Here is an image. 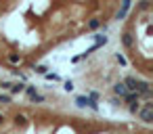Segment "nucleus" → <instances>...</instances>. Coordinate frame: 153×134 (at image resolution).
<instances>
[{
    "label": "nucleus",
    "instance_id": "nucleus-1",
    "mask_svg": "<svg viewBox=\"0 0 153 134\" xmlns=\"http://www.w3.org/2000/svg\"><path fill=\"white\" fill-rule=\"evenodd\" d=\"M139 115H141V120L145 124H151V120H153V103H145V107L139 111Z\"/></svg>",
    "mask_w": 153,
    "mask_h": 134
},
{
    "label": "nucleus",
    "instance_id": "nucleus-2",
    "mask_svg": "<svg viewBox=\"0 0 153 134\" xmlns=\"http://www.w3.org/2000/svg\"><path fill=\"white\" fill-rule=\"evenodd\" d=\"M76 105L78 107H90V109H99V103L97 101H92V99H88V97H76Z\"/></svg>",
    "mask_w": 153,
    "mask_h": 134
},
{
    "label": "nucleus",
    "instance_id": "nucleus-3",
    "mask_svg": "<svg viewBox=\"0 0 153 134\" xmlns=\"http://www.w3.org/2000/svg\"><path fill=\"white\" fill-rule=\"evenodd\" d=\"M124 86H126V90H128V92H136V88H139V80L130 76V78H126V80H124Z\"/></svg>",
    "mask_w": 153,
    "mask_h": 134
},
{
    "label": "nucleus",
    "instance_id": "nucleus-4",
    "mask_svg": "<svg viewBox=\"0 0 153 134\" xmlns=\"http://www.w3.org/2000/svg\"><path fill=\"white\" fill-rule=\"evenodd\" d=\"M113 92L120 97V99H124L126 94H128V90H126V86H124V82H118L115 86H113Z\"/></svg>",
    "mask_w": 153,
    "mask_h": 134
},
{
    "label": "nucleus",
    "instance_id": "nucleus-5",
    "mask_svg": "<svg viewBox=\"0 0 153 134\" xmlns=\"http://www.w3.org/2000/svg\"><path fill=\"white\" fill-rule=\"evenodd\" d=\"M122 42H124V46H126V48H132V46H134V38H132V34L126 32V34L122 36Z\"/></svg>",
    "mask_w": 153,
    "mask_h": 134
},
{
    "label": "nucleus",
    "instance_id": "nucleus-6",
    "mask_svg": "<svg viewBox=\"0 0 153 134\" xmlns=\"http://www.w3.org/2000/svg\"><path fill=\"white\" fill-rule=\"evenodd\" d=\"M128 9H130V0H124V4H122V9L118 11V15H115V19H122L126 13H128Z\"/></svg>",
    "mask_w": 153,
    "mask_h": 134
},
{
    "label": "nucleus",
    "instance_id": "nucleus-7",
    "mask_svg": "<svg viewBox=\"0 0 153 134\" xmlns=\"http://www.w3.org/2000/svg\"><path fill=\"white\" fill-rule=\"evenodd\" d=\"M124 101H126L128 105H134V103H139V94H136V92H128V94L124 97Z\"/></svg>",
    "mask_w": 153,
    "mask_h": 134
},
{
    "label": "nucleus",
    "instance_id": "nucleus-8",
    "mask_svg": "<svg viewBox=\"0 0 153 134\" xmlns=\"http://www.w3.org/2000/svg\"><path fill=\"white\" fill-rule=\"evenodd\" d=\"M25 90V84H11V92L13 94H19V92H23Z\"/></svg>",
    "mask_w": 153,
    "mask_h": 134
},
{
    "label": "nucleus",
    "instance_id": "nucleus-9",
    "mask_svg": "<svg viewBox=\"0 0 153 134\" xmlns=\"http://www.w3.org/2000/svg\"><path fill=\"white\" fill-rule=\"evenodd\" d=\"M15 124H17V126H25V124H27V117L21 115V113H17V115H15Z\"/></svg>",
    "mask_w": 153,
    "mask_h": 134
},
{
    "label": "nucleus",
    "instance_id": "nucleus-10",
    "mask_svg": "<svg viewBox=\"0 0 153 134\" xmlns=\"http://www.w3.org/2000/svg\"><path fill=\"white\" fill-rule=\"evenodd\" d=\"M34 69H36L38 73H42V76H44V73H48V67H46V65H36Z\"/></svg>",
    "mask_w": 153,
    "mask_h": 134
},
{
    "label": "nucleus",
    "instance_id": "nucleus-11",
    "mask_svg": "<svg viewBox=\"0 0 153 134\" xmlns=\"http://www.w3.org/2000/svg\"><path fill=\"white\" fill-rule=\"evenodd\" d=\"M99 25H101V21H99V19H90V21H88V27H90V30H97Z\"/></svg>",
    "mask_w": 153,
    "mask_h": 134
},
{
    "label": "nucleus",
    "instance_id": "nucleus-12",
    "mask_svg": "<svg viewBox=\"0 0 153 134\" xmlns=\"http://www.w3.org/2000/svg\"><path fill=\"white\" fill-rule=\"evenodd\" d=\"M30 99H32L34 103H42V101H44V97H42V94H38V92H36L34 97H30Z\"/></svg>",
    "mask_w": 153,
    "mask_h": 134
},
{
    "label": "nucleus",
    "instance_id": "nucleus-13",
    "mask_svg": "<svg viewBox=\"0 0 153 134\" xmlns=\"http://www.w3.org/2000/svg\"><path fill=\"white\" fill-rule=\"evenodd\" d=\"M63 88H65V90H67V92H71V90H74V82H71V80H67V82H65V86H63Z\"/></svg>",
    "mask_w": 153,
    "mask_h": 134
},
{
    "label": "nucleus",
    "instance_id": "nucleus-14",
    "mask_svg": "<svg viewBox=\"0 0 153 134\" xmlns=\"http://www.w3.org/2000/svg\"><path fill=\"white\" fill-rule=\"evenodd\" d=\"M139 111H141V105H139V103L130 105V113H139Z\"/></svg>",
    "mask_w": 153,
    "mask_h": 134
},
{
    "label": "nucleus",
    "instance_id": "nucleus-15",
    "mask_svg": "<svg viewBox=\"0 0 153 134\" xmlns=\"http://www.w3.org/2000/svg\"><path fill=\"white\" fill-rule=\"evenodd\" d=\"M9 61H11V63H19L21 59H19V55H15V53H11V55H9Z\"/></svg>",
    "mask_w": 153,
    "mask_h": 134
},
{
    "label": "nucleus",
    "instance_id": "nucleus-16",
    "mask_svg": "<svg viewBox=\"0 0 153 134\" xmlns=\"http://www.w3.org/2000/svg\"><path fill=\"white\" fill-rule=\"evenodd\" d=\"M25 92H27V97H34L36 94V88L34 86H25Z\"/></svg>",
    "mask_w": 153,
    "mask_h": 134
},
{
    "label": "nucleus",
    "instance_id": "nucleus-17",
    "mask_svg": "<svg viewBox=\"0 0 153 134\" xmlns=\"http://www.w3.org/2000/svg\"><path fill=\"white\" fill-rule=\"evenodd\" d=\"M0 103H11V94H2L0 92Z\"/></svg>",
    "mask_w": 153,
    "mask_h": 134
},
{
    "label": "nucleus",
    "instance_id": "nucleus-18",
    "mask_svg": "<svg viewBox=\"0 0 153 134\" xmlns=\"http://www.w3.org/2000/svg\"><path fill=\"white\" fill-rule=\"evenodd\" d=\"M44 78H46V80H53V82H55V80H59V76H57V73H44Z\"/></svg>",
    "mask_w": 153,
    "mask_h": 134
},
{
    "label": "nucleus",
    "instance_id": "nucleus-19",
    "mask_svg": "<svg viewBox=\"0 0 153 134\" xmlns=\"http://www.w3.org/2000/svg\"><path fill=\"white\" fill-rule=\"evenodd\" d=\"M0 88H2V90H11V82H2Z\"/></svg>",
    "mask_w": 153,
    "mask_h": 134
},
{
    "label": "nucleus",
    "instance_id": "nucleus-20",
    "mask_svg": "<svg viewBox=\"0 0 153 134\" xmlns=\"http://www.w3.org/2000/svg\"><path fill=\"white\" fill-rule=\"evenodd\" d=\"M118 63H120V65H126V59H124L122 55H118Z\"/></svg>",
    "mask_w": 153,
    "mask_h": 134
},
{
    "label": "nucleus",
    "instance_id": "nucleus-21",
    "mask_svg": "<svg viewBox=\"0 0 153 134\" xmlns=\"http://www.w3.org/2000/svg\"><path fill=\"white\" fill-rule=\"evenodd\" d=\"M2 122H4V115H2V113H0V124H2Z\"/></svg>",
    "mask_w": 153,
    "mask_h": 134
}]
</instances>
